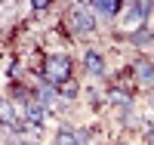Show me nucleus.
Here are the masks:
<instances>
[{
  "instance_id": "f257e3e1",
  "label": "nucleus",
  "mask_w": 154,
  "mask_h": 145,
  "mask_svg": "<svg viewBox=\"0 0 154 145\" xmlns=\"http://www.w3.org/2000/svg\"><path fill=\"white\" fill-rule=\"evenodd\" d=\"M40 80L49 84V87H62V84H68L71 77H74V59L68 56V52H46L43 62H40Z\"/></svg>"
},
{
  "instance_id": "ddd939ff",
  "label": "nucleus",
  "mask_w": 154,
  "mask_h": 145,
  "mask_svg": "<svg viewBox=\"0 0 154 145\" xmlns=\"http://www.w3.org/2000/svg\"><path fill=\"white\" fill-rule=\"evenodd\" d=\"M80 93H83V90H80V84H77L74 77H71L68 84H62V87H59V99L65 102V105H68V102H74V99L80 96Z\"/></svg>"
},
{
  "instance_id": "9b49d317",
  "label": "nucleus",
  "mask_w": 154,
  "mask_h": 145,
  "mask_svg": "<svg viewBox=\"0 0 154 145\" xmlns=\"http://www.w3.org/2000/svg\"><path fill=\"white\" fill-rule=\"evenodd\" d=\"M123 40L130 43L133 49H148V46H154V34L148 28H136V31H126Z\"/></svg>"
},
{
  "instance_id": "20e7f679",
  "label": "nucleus",
  "mask_w": 154,
  "mask_h": 145,
  "mask_svg": "<svg viewBox=\"0 0 154 145\" xmlns=\"http://www.w3.org/2000/svg\"><path fill=\"white\" fill-rule=\"evenodd\" d=\"M80 65H83L86 77H93V80H105V77H108L105 56H102L99 49H93V46H86V49H83V59H80Z\"/></svg>"
},
{
  "instance_id": "9d476101",
  "label": "nucleus",
  "mask_w": 154,
  "mask_h": 145,
  "mask_svg": "<svg viewBox=\"0 0 154 145\" xmlns=\"http://www.w3.org/2000/svg\"><path fill=\"white\" fill-rule=\"evenodd\" d=\"M46 117H49V111H46L43 105L37 102V99H31V102L22 108V121H25V124H31V127H40V130H43Z\"/></svg>"
},
{
  "instance_id": "39448f33",
  "label": "nucleus",
  "mask_w": 154,
  "mask_h": 145,
  "mask_svg": "<svg viewBox=\"0 0 154 145\" xmlns=\"http://www.w3.org/2000/svg\"><path fill=\"white\" fill-rule=\"evenodd\" d=\"M105 105H111L114 111H130V108H136V96L126 87H108L105 90Z\"/></svg>"
},
{
  "instance_id": "6e6552de",
  "label": "nucleus",
  "mask_w": 154,
  "mask_h": 145,
  "mask_svg": "<svg viewBox=\"0 0 154 145\" xmlns=\"http://www.w3.org/2000/svg\"><path fill=\"white\" fill-rule=\"evenodd\" d=\"M34 99L40 102V105H43V108H46L49 114H53V111H62V108H65V102L59 99V90H56V87H49V84H43V80H40V84L34 87Z\"/></svg>"
},
{
  "instance_id": "423d86ee",
  "label": "nucleus",
  "mask_w": 154,
  "mask_h": 145,
  "mask_svg": "<svg viewBox=\"0 0 154 145\" xmlns=\"http://www.w3.org/2000/svg\"><path fill=\"white\" fill-rule=\"evenodd\" d=\"M89 9L99 22H120L123 16V3H117V0H93Z\"/></svg>"
},
{
  "instance_id": "4468645a",
  "label": "nucleus",
  "mask_w": 154,
  "mask_h": 145,
  "mask_svg": "<svg viewBox=\"0 0 154 145\" xmlns=\"http://www.w3.org/2000/svg\"><path fill=\"white\" fill-rule=\"evenodd\" d=\"M83 93H86V102L93 105V108H99V105H105V90H99V87H86Z\"/></svg>"
},
{
  "instance_id": "0eeeda50",
  "label": "nucleus",
  "mask_w": 154,
  "mask_h": 145,
  "mask_svg": "<svg viewBox=\"0 0 154 145\" xmlns=\"http://www.w3.org/2000/svg\"><path fill=\"white\" fill-rule=\"evenodd\" d=\"M130 68H133V77H136V84H139V87L154 90V62H151L148 56H136Z\"/></svg>"
},
{
  "instance_id": "f03ea898",
  "label": "nucleus",
  "mask_w": 154,
  "mask_h": 145,
  "mask_svg": "<svg viewBox=\"0 0 154 145\" xmlns=\"http://www.w3.org/2000/svg\"><path fill=\"white\" fill-rule=\"evenodd\" d=\"M65 25H68V31L74 37H83V40L99 31V19L93 16L89 3H71L68 12H65Z\"/></svg>"
},
{
  "instance_id": "f8f14e48",
  "label": "nucleus",
  "mask_w": 154,
  "mask_h": 145,
  "mask_svg": "<svg viewBox=\"0 0 154 145\" xmlns=\"http://www.w3.org/2000/svg\"><path fill=\"white\" fill-rule=\"evenodd\" d=\"M53 145H80V139H77V127H71V124H59L56 136H53Z\"/></svg>"
},
{
  "instance_id": "7ed1b4c3",
  "label": "nucleus",
  "mask_w": 154,
  "mask_h": 145,
  "mask_svg": "<svg viewBox=\"0 0 154 145\" xmlns=\"http://www.w3.org/2000/svg\"><path fill=\"white\" fill-rule=\"evenodd\" d=\"M151 16H154L151 0H133V3H123V16H120V22H123L130 31H136V28H148Z\"/></svg>"
},
{
  "instance_id": "f3484780",
  "label": "nucleus",
  "mask_w": 154,
  "mask_h": 145,
  "mask_svg": "<svg viewBox=\"0 0 154 145\" xmlns=\"http://www.w3.org/2000/svg\"><path fill=\"white\" fill-rule=\"evenodd\" d=\"M114 145H133V142H126V139H117V142H114Z\"/></svg>"
},
{
  "instance_id": "2eb2a0df",
  "label": "nucleus",
  "mask_w": 154,
  "mask_h": 145,
  "mask_svg": "<svg viewBox=\"0 0 154 145\" xmlns=\"http://www.w3.org/2000/svg\"><path fill=\"white\" fill-rule=\"evenodd\" d=\"M142 142H145V145H154V127H151V130H145V133H142Z\"/></svg>"
},
{
  "instance_id": "dca6fc26",
  "label": "nucleus",
  "mask_w": 154,
  "mask_h": 145,
  "mask_svg": "<svg viewBox=\"0 0 154 145\" xmlns=\"http://www.w3.org/2000/svg\"><path fill=\"white\" fill-rule=\"evenodd\" d=\"M148 31H151V34H154V16H151V22H148Z\"/></svg>"
},
{
  "instance_id": "1a4fd4ad",
  "label": "nucleus",
  "mask_w": 154,
  "mask_h": 145,
  "mask_svg": "<svg viewBox=\"0 0 154 145\" xmlns=\"http://www.w3.org/2000/svg\"><path fill=\"white\" fill-rule=\"evenodd\" d=\"M19 117H22L19 105L12 102L9 96H0V127H3V130H16Z\"/></svg>"
}]
</instances>
